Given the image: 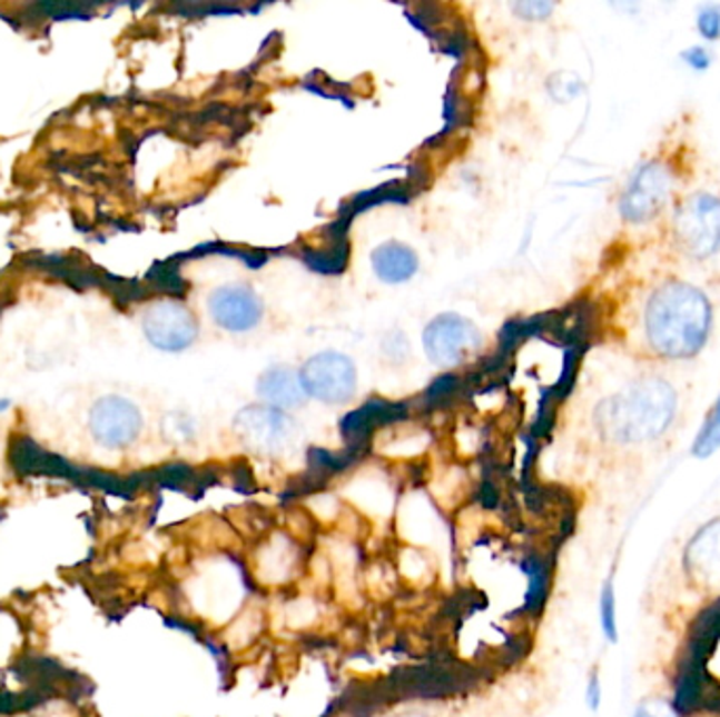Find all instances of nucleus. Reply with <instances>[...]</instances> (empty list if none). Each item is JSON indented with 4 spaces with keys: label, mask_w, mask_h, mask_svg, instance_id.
Returning <instances> with one entry per match:
<instances>
[{
    "label": "nucleus",
    "mask_w": 720,
    "mask_h": 717,
    "mask_svg": "<svg viewBox=\"0 0 720 717\" xmlns=\"http://www.w3.org/2000/svg\"><path fill=\"white\" fill-rule=\"evenodd\" d=\"M677 412V394L663 379L649 377L603 400L594 424L613 445H643L660 438Z\"/></svg>",
    "instance_id": "2"
},
{
    "label": "nucleus",
    "mask_w": 720,
    "mask_h": 717,
    "mask_svg": "<svg viewBox=\"0 0 720 717\" xmlns=\"http://www.w3.org/2000/svg\"><path fill=\"white\" fill-rule=\"evenodd\" d=\"M710 322L708 297L687 282L662 285L651 295L644 311L647 339L665 358L696 356L708 341Z\"/></svg>",
    "instance_id": "1"
},
{
    "label": "nucleus",
    "mask_w": 720,
    "mask_h": 717,
    "mask_svg": "<svg viewBox=\"0 0 720 717\" xmlns=\"http://www.w3.org/2000/svg\"><path fill=\"white\" fill-rule=\"evenodd\" d=\"M255 566H257V577L262 579V582H270V585L289 582L299 566V547L292 537H287L283 532L273 535L270 541H266L259 547Z\"/></svg>",
    "instance_id": "12"
},
{
    "label": "nucleus",
    "mask_w": 720,
    "mask_h": 717,
    "mask_svg": "<svg viewBox=\"0 0 720 717\" xmlns=\"http://www.w3.org/2000/svg\"><path fill=\"white\" fill-rule=\"evenodd\" d=\"M720 450V394L719 398L714 400L712 408L708 410V415L703 417L700 431L693 440L691 446V455L696 459H710L714 457Z\"/></svg>",
    "instance_id": "17"
},
{
    "label": "nucleus",
    "mask_w": 720,
    "mask_h": 717,
    "mask_svg": "<svg viewBox=\"0 0 720 717\" xmlns=\"http://www.w3.org/2000/svg\"><path fill=\"white\" fill-rule=\"evenodd\" d=\"M674 233L691 257H710L720 249V198L700 192L689 196L674 217Z\"/></svg>",
    "instance_id": "3"
},
{
    "label": "nucleus",
    "mask_w": 720,
    "mask_h": 717,
    "mask_svg": "<svg viewBox=\"0 0 720 717\" xmlns=\"http://www.w3.org/2000/svg\"><path fill=\"white\" fill-rule=\"evenodd\" d=\"M599 625L604 641L611 646L620 644V617H618V589L613 575L604 579L599 594Z\"/></svg>",
    "instance_id": "16"
},
{
    "label": "nucleus",
    "mask_w": 720,
    "mask_h": 717,
    "mask_svg": "<svg viewBox=\"0 0 720 717\" xmlns=\"http://www.w3.org/2000/svg\"><path fill=\"white\" fill-rule=\"evenodd\" d=\"M684 570L701 589L720 591V518L700 526L684 547Z\"/></svg>",
    "instance_id": "11"
},
{
    "label": "nucleus",
    "mask_w": 720,
    "mask_h": 717,
    "mask_svg": "<svg viewBox=\"0 0 720 717\" xmlns=\"http://www.w3.org/2000/svg\"><path fill=\"white\" fill-rule=\"evenodd\" d=\"M603 678H601V669L592 667L588 678H585L584 700L588 711L599 714L603 707L604 700Z\"/></svg>",
    "instance_id": "18"
},
{
    "label": "nucleus",
    "mask_w": 720,
    "mask_h": 717,
    "mask_svg": "<svg viewBox=\"0 0 720 717\" xmlns=\"http://www.w3.org/2000/svg\"><path fill=\"white\" fill-rule=\"evenodd\" d=\"M632 717H681L670 700L665 698H644L641 705H637Z\"/></svg>",
    "instance_id": "20"
},
{
    "label": "nucleus",
    "mask_w": 720,
    "mask_h": 717,
    "mask_svg": "<svg viewBox=\"0 0 720 717\" xmlns=\"http://www.w3.org/2000/svg\"><path fill=\"white\" fill-rule=\"evenodd\" d=\"M257 394L268 407L278 410L302 407L308 398L299 372L289 367H273L257 379Z\"/></svg>",
    "instance_id": "13"
},
{
    "label": "nucleus",
    "mask_w": 720,
    "mask_h": 717,
    "mask_svg": "<svg viewBox=\"0 0 720 717\" xmlns=\"http://www.w3.org/2000/svg\"><path fill=\"white\" fill-rule=\"evenodd\" d=\"M672 173L662 162H649L641 167L620 202V213L625 221L643 223L660 213L672 195Z\"/></svg>",
    "instance_id": "7"
},
{
    "label": "nucleus",
    "mask_w": 720,
    "mask_h": 717,
    "mask_svg": "<svg viewBox=\"0 0 720 717\" xmlns=\"http://www.w3.org/2000/svg\"><path fill=\"white\" fill-rule=\"evenodd\" d=\"M483 346V335L467 318L443 313L424 330V349L430 360L441 369L464 365Z\"/></svg>",
    "instance_id": "4"
},
{
    "label": "nucleus",
    "mask_w": 720,
    "mask_h": 717,
    "mask_svg": "<svg viewBox=\"0 0 720 717\" xmlns=\"http://www.w3.org/2000/svg\"><path fill=\"white\" fill-rule=\"evenodd\" d=\"M698 30L706 40L720 39V4H706L698 13Z\"/></svg>",
    "instance_id": "19"
},
{
    "label": "nucleus",
    "mask_w": 720,
    "mask_h": 717,
    "mask_svg": "<svg viewBox=\"0 0 720 717\" xmlns=\"http://www.w3.org/2000/svg\"><path fill=\"white\" fill-rule=\"evenodd\" d=\"M681 58L689 68H693V70H698V72L708 70V68H710V63H712V53H710V49H706V47H691V49H684L681 53Z\"/></svg>",
    "instance_id": "21"
},
{
    "label": "nucleus",
    "mask_w": 720,
    "mask_h": 717,
    "mask_svg": "<svg viewBox=\"0 0 720 717\" xmlns=\"http://www.w3.org/2000/svg\"><path fill=\"white\" fill-rule=\"evenodd\" d=\"M209 313L215 325L233 332H247L262 320V301L249 287L228 285L219 287L209 297Z\"/></svg>",
    "instance_id": "10"
},
{
    "label": "nucleus",
    "mask_w": 720,
    "mask_h": 717,
    "mask_svg": "<svg viewBox=\"0 0 720 717\" xmlns=\"http://www.w3.org/2000/svg\"><path fill=\"white\" fill-rule=\"evenodd\" d=\"M396 717H432L428 716V714H424V711H407V714H398Z\"/></svg>",
    "instance_id": "23"
},
{
    "label": "nucleus",
    "mask_w": 720,
    "mask_h": 717,
    "mask_svg": "<svg viewBox=\"0 0 720 717\" xmlns=\"http://www.w3.org/2000/svg\"><path fill=\"white\" fill-rule=\"evenodd\" d=\"M523 568L529 579L525 610L531 617H540V613L548 604L550 587H552V564L545 554H531L526 556Z\"/></svg>",
    "instance_id": "15"
},
{
    "label": "nucleus",
    "mask_w": 720,
    "mask_h": 717,
    "mask_svg": "<svg viewBox=\"0 0 720 717\" xmlns=\"http://www.w3.org/2000/svg\"><path fill=\"white\" fill-rule=\"evenodd\" d=\"M234 434L257 455H280L293 442L295 426L285 410L254 405L234 417Z\"/></svg>",
    "instance_id": "5"
},
{
    "label": "nucleus",
    "mask_w": 720,
    "mask_h": 717,
    "mask_svg": "<svg viewBox=\"0 0 720 717\" xmlns=\"http://www.w3.org/2000/svg\"><path fill=\"white\" fill-rule=\"evenodd\" d=\"M371 263H373V270L377 273V278L386 285L407 282L420 268L415 251L407 245L394 242V240L379 245L371 255Z\"/></svg>",
    "instance_id": "14"
},
{
    "label": "nucleus",
    "mask_w": 720,
    "mask_h": 717,
    "mask_svg": "<svg viewBox=\"0 0 720 717\" xmlns=\"http://www.w3.org/2000/svg\"><path fill=\"white\" fill-rule=\"evenodd\" d=\"M306 394L325 405H344L356 391V367L348 356L323 351L312 356L299 370Z\"/></svg>",
    "instance_id": "6"
},
{
    "label": "nucleus",
    "mask_w": 720,
    "mask_h": 717,
    "mask_svg": "<svg viewBox=\"0 0 720 717\" xmlns=\"http://www.w3.org/2000/svg\"><path fill=\"white\" fill-rule=\"evenodd\" d=\"M91 431L106 448L134 445L141 431V415L129 400L103 398L91 410Z\"/></svg>",
    "instance_id": "9"
},
{
    "label": "nucleus",
    "mask_w": 720,
    "mask_h": 717,
    "mask_svg": "<svg viewBox=\"0 0 720 717\" xmlns=\"http://www.w3.org/2000/svg\"><path fill=\"white\" fill-rule=\"evenodd\" d=\"M144 330L156 348L179 351L195 343L198 325L186 306L177 301H160L146 311Z\"/></svg>",
    "instance_id": "8"
},
{
    "label": "nucleus",
    "mask_w": 720,
    "mask_h": 717,
    "mask_svg": "<svg viewBox=\"0 0 720 717\" xmlns=\"http://www.w3.org/2000/svg\"><path fill=\"white\" fill-rule=\"evenodd\" d=\"M552 2H521L516 4V11L525 20H545L552 13Z\"/></svg>",
    "instance_id": "22"
}]
</instances>
